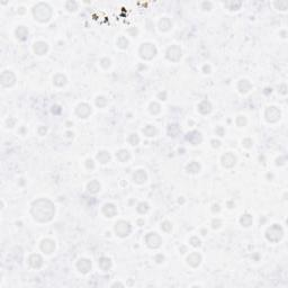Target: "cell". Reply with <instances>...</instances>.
<instances>
[{
    "label": "cell",
    "mask_w": 288,
    "mask_h": 288,
    "mask_svg": "<svg viewBox=\"0 0 288 288\" xmlns=\"http://www.w3.org/2000/svg\"><path fill=\"white\" fill-rule=\"evenodd\" d=\"M115 230H116V232H117L118 235H121V236H125V235L128 234L131 227H129V224L126 223V222H119L118 224H116Z\"/></svg>",
    "instance_id": "cell-1"
},
{
    "label": "cell",
    "mask_w": 288,
    "mask_h": 288,
    "mask_svg": "<svg viewBox=\"0 0 288 288\" xmlns=\"http://www.w3.org/2000/svg\"><path fill=\"white\" fill-rule=\"evenodd\" d=\"M144 52L150 54V59H151L156 54V47L153 46L152 44H143V46L141 47V53L143 54Z\"/></svg>",
    "instance_id": "cell-2"
},
{
    "label": "cell",
    "mask_w": 288,
    "mask_h": 288,
    "mask_svg": "<svg viewBox=\"0 0 288 288\" xmlns=\"http://www.w3.org/2000/svg\"><path fill=\"white\" fill-rule=\"evenodd\" d=\"M34 50H35V52L37 54H39V55H42V52L44 53V52H46L47 50V46L45 43H42V42H39V43H37V44H35V47H34Z\"/></svg>",
    "instance_id": "cell-3"
},
{
    "label": "cell",
    "mask_w": 288,
    "mask_h": 288,
    "mask_svg": "<svg viewBox=\"0 0 288 288\" xmlns=\"http://www.w3.org/2000/svg\"><path fill=\"white\" fill-rule=\"evenodd\" d=\"M78 265H82V267H81V266L79 267V269H81V271H82V272H87V271H88L89 269H90V267H91V263L88 261V260H86V259L80 260V262L78 263Z\"/></svg>",
    "instance_id": "cell-4"
},
{
    "label": "cell",
    "mask_w": 288,
    "mask_h": 288,
    "mask_svg": "<svg viewBox=\"0 0 288 288\" xmlns=\"http://www.w3.org/2000/svg\"><path fill=\"white\" fill-rule=\"evenodd\" d=\"M252 222V218H251L250 215H244L243 217L241 218V223L243 224L244 226H249Z\"/></svg>",
    "instance_id": "cell-5"
}]
</instances>
